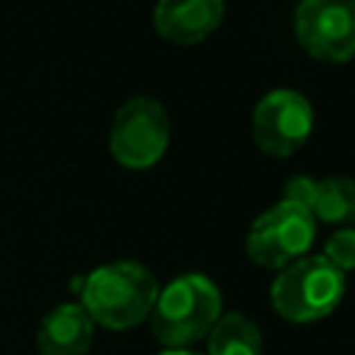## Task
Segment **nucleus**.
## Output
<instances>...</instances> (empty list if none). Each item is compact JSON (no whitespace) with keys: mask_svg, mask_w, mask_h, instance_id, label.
<instances>
[{"mask_svg":"<svg viewBox=\"0 0 355 355\" xmlns=\"http://www.w3.org/2000/svg\"><path fill=\"white\" fill-rule=\"evenodd\" d=\"M158 297L155 275L136 261L103 263L83 277L80 305L89 319L108 330H130L141 324Z\"/></svg>","mask_w":355,"mask_h":355,"instance_id":"obj_1","label":"nucleus"},{"mask_svg":"<svg viewBox=\"0 0 355 355\" xmlns=\"http://www.w3.org/2000/svg\"><path fill=\"white\" fill-rule=\"evenodd\" d=\"M222 313V294L205 275H180L158 288L153 316V333L166 347H186L214 327Z\"/></svg>","mask_w":355,"mask_h":355,"instance_id":"obj_2","label":"nucleus"},{"mask_svg":"<svg viewBox=\"0 0 355 355\" xmlns=\"http://www.w3.org/2000/svg\"><path fill=\"white\" fill-rule=\"evenodd\" d=\"M347 280L324 255H302L280 269L272 280L269 297L275 311L297 324H308L333 313L344 297Z\"/></svg>","mask_w":355,"mask_h":355,"instance_id":"obj_3","label":"nucleus"},{"mask_svg":"<svg viewBox=\"0 0 355 355\" xmlns=\"http://www.w3.org/2000/svg\"><path fill=\"white\" fill-rule=\"evenodd\" d=\"M108 147L119 166L150 169L169 147V116L166 108L153 97H130L111 119Z\"/></svg>","mask_w":355,"mask_h":355,"instance_id":"obj_4","label":"nucleus"},{"mask_svg":"<svg viewBox=\"0 0 355 355\" xmlns=\"http://www.w3.org/2000/svg\"><path fill=\"white\" fill-rule=\"evenodd\" d=\"M316 236V219L311 211L291 200H280L263 211L247 233V255L266 269H283L308 255Z\"/></svg>","mask_w":355,"mask_h":355,"instance_id":"obj_5","label":"nucleus"},{"mask_svg":"<svg viewBox=\"0 0 355 355\" xmlns=\"http://www.w3.org/2000/svg\"><path fill=\"white\" fill-rule=\"evenodd\" d=\"M294 31L313 58L344 64L355 58V0H300Z\"/></svg>","mask_w":355,"mask_h":355,"instance_id":"obj_6","label":"nucleus"},{"mask_svg":"<svg viewBox=\"0 0 355 355\" xmlns=\"http://www.w3.org/2000/svg\"><path fill=\"white\" fill-rule=\"evenodd\" d=\"M313 130V108L294 89H275L263 94L252 111V139L261 153L272 158L294 155Z\"/></svg>","mask_w":355,"mask_h":355,"instance_id":"obj_7","label":"nucleus"},{"mask_svg":"<svg viewBox=\"0 0 355 355\" xmlns=\"http://www.w3.org/2000/svg\"><path fill=\"white\" fill-rule=\"evenodd\" d=\"M283 200H291L311 211L319 222H355V180L349 178H308L294 175L283 186Z\"/></svg>","mask_w":355,"mask_h":355,"instance_id":"obj_8","label":"nucleus"},{"mask_svg":"<svg viewBox=\"0 0 355 355\" xmlns=\"http://www.w3.org/2000/svg\"><path fill=\"white\" fill-rule=\"evenodd\" d=\"M225 17V0H158L153 25L172 44H197L208 39Z\"/></svg>","mask_w":355,"mask_h":355,"instance_id":"obj_9","label":"nucleus"},{"mask_svg":"<svg viewBox=\"0 0 355 355\" xmlns=\"http://www.w3.org/2000/svg\"><path fill=\"white\" fill-rule=\"evenodd\" d=\"M94 338V322L80 302L55 305L36 330L39 355H86Z\"/></svg>","mask_w":355,"mask_h":355,"instance_id":"obj_10","label":"nucleus"},{"mask_svg":"<svg viewBox=\"0 0 355 355\" xmlns=\"http://www.w3.org/2000/svg\"><path fill=\"white\" fill-rule=\"evenodd\" d=\"M263 338L252 319L244 313H219L214 327L208 330V352L205 355H261Z\"/></svg>","mask_w":355,"mask_h":355,"instance_id":"obj_11","label":"nucleus"},{"mask_svg":"<svg viewBox=\"0 0 355 355\" xmlns=\"http://www.w3.org/2000/svg\"><path fill=\"white\" fill-rule=\"evenodd\" d=\"M324 258L341 272L355 269V227L336 230L324 244Z\"/></svg>","mask_w":355,"mask_h":355,"instance_id":"obj_12","label":"nucleus"},{"mask_svg":"<svg viewBox=\"0 0 355 355\" xmlns=\"http://www.w3.org/2000/svg\"><path fill=\"white\" fill-rule=\"evenodd\" d=\"M158 355H202V352H194V349H186V347H166Z\"/></svg>","mask_w":355,"mask_h":355,"instance_id":"obj_13","label":"nucleus"}]
</instances>
